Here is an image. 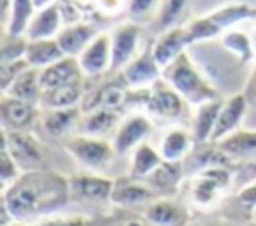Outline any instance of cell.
<instances>
[{"label":"cell","mask_w":256,"mask_h":226,"mask_svg":"<svg viewBox=\"0 0 256 226\" xmlns=\"http://www.w3.org/2000/svg\"><path fill=\"white\" fill-rule=\"evenodd\" d=\"M72 202L70 180L54 170H30L2 190V202L14 220L34 222L44 220Z\"/></svg>","instance_id":"obj_1"},{"label":"cell","mask_w":256,"mask_h":226,"mask_svg":"<svg viewBox=\"0 0 256 226\" xmlns=\"http://www.w3.org/2000/svg\"><path fill=\"white\" fill-rule=\"evenodd\" d=\"M162 78L186 100V104H206L212 100H220V92L208 78L194 66L190 56L184 52L170 66L162 70Z\"/></svg>","instance_id":"obj_2"},{"label":"cell","mask_w":256,"mask_h":226,"mask_svg":"<svg viewBox=\"0 0 256 226\" xmlns=\"http://www.w3.org/2000/svg\"><path fill=\"white\" fill-rule=\"evenodd\" d=\"M64 148L80 166L94 170V172L106 170L116 156L112 142L104 138H96V136H86V134L66 138Z\"/></svg>","instance_id":"obj_3"},{"label":"cell","mask_w":256,"mask_h":226,"mask_svg":"<svg viewBox=\"0 0 256 226\" xmlns=\"http://www.w3.org/2000/svg\"><path fill=\"white\" fill-rule=\"evenodd\" d=\"M2 148H6L18 162L22 172L40 170L44 164V152L40 142L30 132H6L2 130Z\"/></svg>","instance_id":"obj_4"},{"label":"cell","mask_w":256,"mask_h":226,"mask_svg":"<svg viewBox=\"0 0 256 226\" xmlns=\"http://www.w3.org/2000/svg\"><path fill=\"white\" fill-rule=\"evenodd\" d=\"M232 184V170L228 166H212L192 180L190 200L198 206H210L218 200V194Z\"/></svg>","instance_id":"obj_5"},{"label":"cell","mask_w":256,"mask_h":226,"mask_svg":"<svg viewBox=\"0 0 256 226\" xmlns=\"http://www.w3.org/2000/svg\"><path fill=\"white\" fill-rule=\"evenodd\" d=\"M122 84L128 90H146L152 88L158 80H162V68L158 66L154 54H152V46H148L142 54H138L122 72Z\"/></svg>","instance_id":"obj_6"},{"label":"cell","mask_w":256,"mask_h":226,"mask_svg":"<svg viewBox=\"0 0 256 226\" xmlns=\"http://www.w3.org/2000/svg\"><path fill=\"white\" fill-rule=\"evenodd\" d=\"M144 106L148 114L156 116L158 120H178L184 114L186 100L162 78L150 88V96Z\"/></svg>","instance_id":"obj_7"},{"label":"cell","mask_w":256,"mask_h":226,"mask_svg":"<svg viewBox=\"0 0 256 226\" xmlns=\"http://www.w3.org/2000/svg\"><path fill=\"white\" fill-rule=\"evenodd\" d=\"M152 134V122L144 114H132L128 116L114 132L112 146L116 150V156H124L128 152H134L140 144L146 142V138Z\"/></svg>","instance_id":"obj_8"},{"label":"cell","mask_w":256,"mask_h":226,"mask_svg":"<svg viewBox=\"0 0 256 226\" xmlns=\"http://www.w3.org/2000/svg\"><path fill=\"white\" fill-rule=\"evenodd\" d=\"M70 180L72 202H106L112 196L114 180L100 174H74Z\"/></svg>","instance_id":"obj_9"},{"label":"cell","mask_w":256,"mask_h":226,"mask_svg":"<svg viewBox=\"0 0 256 226\" xmlns=\"http://www.w3.org/2000/svg\"><path fill=\"white\" fill-rule=\"evenodd\" d=\"M38 120V106L28 104L10 96H2L0 100V122L6 132H28Z\"/></svg>","instance_id":"obj_10"},{"label":"cell","mask_w":256,"mask_h":226,"mask_svg":"<svg viewBox=\"0 0 256 226\" xmlns=\"http://www.w3.org/2000/svg\"><path fill=\"white\" fill-rule=\"evenodd\" d=\"M112 36V72H122L134 58L140 40V26L136 22H126L114 28Z\"/></svg>","instance_id":"obj_11"},{"label":"cell","mask_w":256,"mask_h":226,"mask_svg":"<svg viewBox=\"0 0 256 226\" xmlns=\"http://www.w3.org/2000/svg\"><path fill=\"white\" fill-rule=\"evenodd\" d=\"M156 198L158 194L146 182L136 180L132 176H122L114 180L110 202L120 208H136V206H148Z\"/></svg>","instance_id":"obj_12"},{"label":"cell","mask_w":256,"mask_h":226,"mask_svg":"<svg viewBox=\"0 0 256 226\" xmlns=\"http://www.w3.org/2000/svg\"><path fill=\"white\" fill-rule=\"evenodd\" d=\"M84 76H102L112 68V36L100 32L78 56Z\"/></svg>","instance_id":"obj_13"},{"label":"cell","mask_w":256,"mask_h":226,"mask_svg":"<svg viewBox=\"0 0 256 226\" xmlns=\"http://www.w3.org/2000/svg\"><path fill=\"white\" fill-rule=\"evenodd\" d=\"M188 46H192V44H190L186 26H176V28H170L166 32H160V36L152 44V54H154L158 66L164 70L178 56H182Z\"/></svg>","instance_id":"obj_14"},{"label":"cell","mask_w":256,"mask_h":226,"mask_svg":"<svg viewBox=\"0 0 256 226\" xmlns=\"http://www.w3.org/2000/svg\"><path fill=\"white\" fill-rule=\"evenodd\" d=\"M246 112H248V98L244 94H234L226 102H222L212 142H222L228 136L236 134L240 130V124L244 122Z\"/></svg>","instance_id":"obj_15"},{"label":"cell","mask_w":256,"mask_h":226,"mask_svg":"<svg viewBox=\"0 0 256 226\" xmlns=\"http://www.w3.org/2000/svg\"><path fill=\"white\" fill-rule=\"evenodd\" d=\"M82 76H84V72L80 68V62H78V58H72V56H64L58 62L40 70V82H42L44 92L82 82Z\"/></svg>","instance_id":"obj_16"},{"label":"cell","mask_w":256,"mask_h":226,"mask_svg":"<svg viewBox=\"0 0 256 226\" xmlns=\"http://www.w3.org/2000/svg\"><path fill=\"white\" fill-rule=\"evenodd\" d=\"M144 220L150 226H188V210L170 198H156L144 206Z\"/></svg>","instance_id":"obj_17"},{"label":"cell","mask_w":256,"mask_h":226,"mask_svg":"<svg viewBox=\"0 0 256 226\" xmlns=\"http://www.w3.org/2000/svg\"><path fill=\"white\" fill-rule=\"evenodd\" d=\"M100 34L98 26L92 24V22H76V24H70V26H64L60 30V34L56 36L64 56H72V58H78L86 46Z\"/></svg>","instance_id":"obj_18"},{"label":"cell","mask_w":256,"mask_h":226,"mask_svg":"<svg viewBox=\"0 0 256 226\" xmlns=\"http://www.w3.org/2000/svg\"><path fill=\"white\" fill-rule=\"evenodd\" d=\"M62 28H64L62 10H60V4L54 2L42 10H36L28 26L26 38L28 40H50V38H56Z\"/></svg>","instance_id":"obj_19"},{"label":"cell","mask_w":256,"mask_h":226,"mask_svg":"<svg viewBox=\"0 0 256 226\" xmlns=\"http://www.w3.org/2000/svg\"><path fill=\"white\" fill-rule=\"evenodd\" d=\"M220 108H222V100H212V102L196 106V112H194V118H192V130H190L196 146L212 142Z\"/></svg>","instance_id":"obj_20"},{"label":"cell","mask_w":256,"mask_h":226,"mask_svg":"<svg viewBox=\"0 0 256 226\" xmlns=\"http://www.w3.org/2000/svg\"><path fill=\"white\" fill-rule=\"evenodd\" d=\"M194 138L192 132L184 130V128H172L164 134L162 142H160V156L166 162H184L190 152L194 150Z\"/></svg>","instance_id":"obj_21"},{"label":"cell","mask_w":256,"mask_h":226,"mask_svg":"<svg viewBox=\"0 0 256 226\" xmlns=\"http://www.w3.org/2000/svg\"><path fill=\"white\" fill-rule=\"evenodd\" d=\"M4 94L10 96V98H16V100L40 106V100H42V94H44V88H42V82H40V70L32 68V66L28 70H24L10 84V88Z\"/></svg>","instance_id":"obj_22"},{"label":"cell","mask_w":256,"mask_h":226,"mask_svg":"<svg viewBox=\"0 0 256 226\" xmlns=\"http://www.w3.org/2000/svg\"><path fill=\"white\" fill-rule=\"evenodd\" d=\"M130 90L122 84H106L102 88H98L96 92H92L90 96L84 98L82 102V112H92L98 108H110V110H118L120 106H124L128 102Z\"/></svg>","instance_id":"obj_23"},{"label":"cell","mask_w":256,"mask_h":226,"mask_svg":"<svg viewBox=\"0 0 256 226\" xmlns=\"http://www.w3.org/2000/svg\"><path fill=\"white\" fill-rule=\"evenodd\" d=\"M24 58L32 68L42 70V68L54 64V62H58L60 58H64V52H62V48H60L56 38H50V40H28Z\"/></svg>","instance_id":"obj_24"},{"label":"cell","mask_w":256,"mask_h":226,"mask_svg":"<svg viewBox=\"0 0 256 226\" xmlns=\"http://www.w3.org/2000/svg\"><path fill=\"white\" fill-rule=\"evenodd\" d=\"M184 176V164L182 162H162L144 182L156 192V194H170L176 190Z\"/></svg>","instance_id":"obj_25"},{"label":"cell","mask_w":256,"mask_h":226,"mask_svg":"<svg viewBox=\"0 0 256 226\" xmlns=\"http://www.w3.org/2000/svg\"><path fill=\"white\" fill-rule=\"evenodd\" d=\"M80 102H84V88L82 82H76L44 92L40 106L46 110H62V108H76L80 106Z\"/></svg>","instance_id":"obj_26"},{"label":"cell","mask_w":256,"mask_h":226,"mask_svg":"<svg viewBox=\"0 0 256 226\" xmlns=\"http://www.w3.org/2000/svg\"><path fill=\"white\" fill-rule=\"evenodd\" d=\"M82 108H62V110H48L42 118V128L52 138H62L70 128H74L82 120Z\"/></svg>","instance_id":"obj_27"},{"label":"cell","mask_w":256,"mask_h":226,"mask_svg":"<svg viewBox=\"0 0 256 226\" xmlns=\"http://www.w3.org/2000/svg\"><path fill=\"white\" fill-rule=\"evenodd\" d=\"M252 18H256V8L248 6V4H228V6H222V8H218V10H214L212 14L206 16V20L220 34L226 28H232L238 22H246V20H252Z\"/></svg>","instance_id":"obj_28"},{"label":"cell","mask_w":256,"mask_h":226,"mask_svg":"<svg viewBox=\"0 0 256 226\" xmlns=\"http://www.w3.org/2000/svg\"><path fill=\"white\" fill-rule=\"evenodd\" d=\"M162 162H164V158L160 156V150H156L154 146H150L148 142H144V144H140V146L132 152L128 176H132V178L144 182Z\"/></svg>","instance_id":"obj_29"},{"label":"cell","mask_w":256,"mask_h":226,"mask_svg":"<svg viewBox=\"0 0 256 226\" xmlns=\"http://www.w3.org/2000/svg\"><path fill=\"white\" fill-rule=\"evenodd\" d=\"M120 116L116 110L110 108H98L92 112H86L84 118L80 120L82 124V134L86 136H96V138H104L108 132H112L118 124Z\"/></svg>","instance_id":"obj_30"},{"label":"cell","mask_w":256,"mask_h":226,"mask_svg":"<svg viewBox=\"0 0 256 226\" xmlns=\"http://www.w3.org/2000/svg\"><path fill=\"white\" fill-rule=\"evenodd\" d=\"M36 14V6L32 0H14L8 22L4 26V32L10 36H24L28 32V26Z\"/></svg>","instance_id":"obj_31"},{"label":"cell","mask_w":256,"mask_h":226,"mask_svg":"<svg viewBox=\"0 0 256 226\" xmlns=\"http://www.w3.org/2000/svg\"><path fill=\"white\" fill-rule=\"evenodd\" d=\"M220 150L230 158H256V132H236L218 142Z\"/></svg>","instance_id":"obj_32"},{"label":"cell","mask_w":256,"mask_h":226,"mask_svg":"<svg viewBox=\"0 0 256 226\" xmlns=\"http://www.w3.org/2000/svg\"><path fill=\"white\" fill-rule=\"evenodd\" d=\"M188 6V0H160L158 14L154 18V26L158 32H166L170 28H176L180 18L184 16Z\"/></svg>","instance_id":"obj_33"},{"label":"cell","mask_w":256,"mask_h":226,"mask_svg":"<svg viewBox=\"0 0 256 226\" xmlns=\"http://www.w3.org/2000/svg\"><path fill=\"white\" fill-rule=\"evenodd\" d=\"M222 48H226L240 64H248L254 56V50H252V44L248 40V36L244 32H226L222 36Z\"/></svg>","instance_id":"obj_34"},{"label":"cell","mask_w":256,"mask_h":226,"mask_svg":"<svg viewBox=\"0 0 256 226\" xmlns=\"http://www.w3.org/2000/svg\"><path fill=\"white\" fill-rule=\"evenodd\" d=\"M26 46H28V38L24 36H10V34H2V44H0V62H14V60H22L26 54Z\"/></svg>","instance_id":"obj_35"},{"label":"cell","mask_w":256,"mask_h":226,"mask_svg":"<svg viewBox=\"0 0 256 226\" xmlns=\"http://www.w3.org/2000/svg\"><path fill=\"white\" fill-rule=\"evenodd\" d=\"M20 176H22V170H20L18 162L12 158V154L6 148H0V182H2V190L8 188L10 184H14Z\"/></svg>","instance_id":"obj_36"},{"label":"cell","mask_w":256,"mask_h":226,"mask_svg":"<svg viewBox=\"0 0 256 226\" xmlns=\"http://www.w3.org/2000/svg\"><path fill=\"white\" fill-rule=\"evenodd\" d=\"M158 8H160V0H128L126 12L134 22H140V20L156 18Z\"/></svg>","instance_id":"obj_37"},{"label":"cell","mask_w":256,"mask_h":226,"mask_svg":"<svg viewBox=\"0 0 256 226\" xmlns=\"http://www.w3.org/2000/svg\"><path fill=\"white\" fill-rule=\"evenodd\" d=\"M28 68H30V64L26 62V58L14 60V62H0V88H2V92H6L10 88V84Z\"/></svg>","instance_id":"obj_38"},{"label":"cell","mask_w":256,"mask_h":226,"mask_svg":"<svg viewBox=\"0 0 256 226\" xmlns=\"http://www.w3.org/2000/svg\"><path fill=\"white\" fill-rule=\"evenodd\" d=\"M92 222L94 220H88L84 216H50L32 226H92Z\"/></svg>","instance_id":"obj_39"},{"label":"cell","mask_w":256,"mask_h":226,"mask_svg":"<svg viewBox=\"0 0 256 226\" xmlns=\"http://www.w3.org/2000/svg\"><path fill=\"white\" fill-rule=\"evenodd\" d=\"M94 6L98 12L114 16L120 10H128V0H94Z\"/></svg>","instance_id":"obj_40"},{"label":"cell","mask_w":256,"mask_h":226,"mask_svg":"<svg viewBox=\"0 0 256 226\" xmlns=\"http://www.w3.org/2000/svg\"><path fill=\"white\" fill-rule=\"evenodd\" d=\"M116 226H150L146 220H138V218H130V220H122Z\"/></svg>","instance_id":"obj_41"},{"label":"cell","mask_w":256,"mask_h":226,"mask_svg":"<svg viewBox=\"0 0 256 226\" xmlns=\"http://www.w3.org/2000/svg\"><path fill=\"white\" fill-rule=\"evenodd\" d=\"M34 2V6H36V10H42V8H46V6H50V4H54V0H32Z\"/></svg>","instance_id":"obj_42"},{"label":"cell","mask_w":256,"mask_h":226,"mask_svg":"<svg viewBox=\"0 0 256 226\" xmlns=\"http://www.w3.org/2000/svg\"><path fill=\"white\" fill-rule=\"evenodd\" d=\"M4 226H32V224L30 222H22V220H12V222H8Z\"/></svg>","instance_id":"obj_43"},{"label":"cell","mask_w":256,"mask_h":226,"mask_svg":"<svg viewBox=\"0 0 256 226\" xmlns=\"http://www.w3.org/2000/svg\"><path fill=\"white\" fill-rule=\"evenodd\" d=\"M92 226H116V224H112L110 220H94Z\"/></svg>","instance_id":"obj_44"},{"label":"cell","mask_w":256,"mask_h":226,"mask_svg":"<svg viewBox=\"0 0 256 226\" xmlns=\"http://www.w3.org/2000/svg\"><path fill=\"white\" fill-rule=\"evenodd\" d=\"M254 96H256V78H254Z\"/></svg>","instance_id":"obj_45"},{"label":"cell","mask_w":256,"mask_h":226,"mask_svg":"<svg viewBox=\"0 0 256 226\" xmlns=\"http://www.w3.org/2000/svg\"><path fill=\"white\" fill-rule=\"evenodd\" d=\"M58 2H68V0H58Z\"/></svg>","instance_id":"obj_46"}]
</instances>
